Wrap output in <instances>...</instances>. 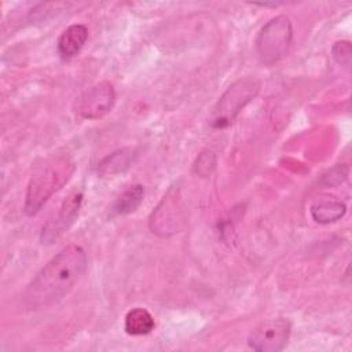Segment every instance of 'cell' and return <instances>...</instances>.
Returning a JSON list of instances; mask_svg holds the SVG:
<instances>
[{"label":"cell","instance_id":"cell-13","mask_svg":"<svg viewBox=\"0 0 352 352\" xmlns=\"http://www.w3.org/2000/svg\"><path fill=\"white\" fill-rule=\"evenodd\" d=\"M331 54H333V58L337 63H340L342 66H346V67L351 65L352 48H351L349 41H337V43H334V45L331 48Z\"/></svg>","mask_w":352,"mask_h":352},{"label":"cell","instance_id":"cell-5","mask_svg":"<svg viewBox=\"0 0 352 352\" xmlns=\"http://www.w3.org/2000/svg\"><path fill=\"white\" fill-rule=\"evenodd\" d=\"M290 320L283 316L271 318L258 323L248 337V344L257 352H279L289 341Z\"/></svg>","mask_w":352,"mask_h":352},{"label":"cell","instance_id":"cell-11","mask_svg":"<svg viewBox=\"0 0 352 352\" xmlns=\"http://www.w3.org/2000/svg\"><path fill=\"white\" fill-rule=\"evenodd\" d=\"M155 326L153 315L144 308H133L125 315L124 329L129 336L148 334Z\"/></svg>","mask_w":352,"mask_h":352},{"label":"cell","instance_id":"cell-4","mask_svg":"<svg viewBox=\"0 0 352 352\" xmlns=\"http://www.w3.org/2000/svg\"><path fill=\"white\" fill-rule=\"evenodd\" d=\"M293 41V26L286 15L271 18L258 32L256 51L260 60L272 65L283 58Z\"/></svg>","mask_w":352,"mask_h":352},{"label":"cell","instance_id":"cell-14","mask_svg":"<svg viewBox=\"0 0 352 352\" xmlns=\"http://www.w3.org/2000/svg\"><path fill=\"white\" fill-rule=\"evenodd\" d=\"M348 173V168L344 165H338L336 168H333L331 170H329L330 176H324V180H327V184L333 186V184H338L341 183Z\"/></svg>","mask_w":352,"mask_h":352},{"label":"cell","instance_id":"cell-6","mask_svg":"<svg viewBox=\"0 0 352 352\" xmlns=\"http://www.w3.org/2000/svg\"><path fill=\"white\" fill-rule=\"evenodd\" d=\"M116 102V91L107 81L87 88L73 104L74 114L81 120H98L107 114Z\"/></svg>","mask_w":352,"mask_h":352},{"label":"cell","instance_id":"cell-2","mask_svg":"<svg viewBox=\"0 0 352 352\" xmlns=\"http://www.w3.org/2000/svg\"><path fill=\"white\" fill-rule=\"evenodd\" d=\"M74 162L67 155H52L33 172L25 195L23 210L26 214H36L41 206L59 191L74 173Z\"/></svg>","mask_w":352,"mask_h":352},{"label":"cell","instance_id":"cell-12","mask_svg":"<svg viewBox=\"0 0 352 352\" xmlns=\"http://www.w3.org/2000/svg\"><path fill=\"white\" fill-rule=\"evenodd\" d=\"M144 188L142 184H133L128 187L113 204L111 212L114 214H129L135 212L143 202Z\"/></svg>","mask_w":352,"mask_h":352},{"label":"cell","instance_id":"cell-7","mask_svg":"<svg viewBox=\"0 0 352 352\" xmlns=\"http://www.w3.org/2000/svg\"><path fill=\"white\" fill-rule=\"evenodd\" d=\"M81 202H82V192L80 191L78 192L74 191L66 198L56 217H54L51 221H48L43 227V231L40 235V241L43 245L54 243L56 239H59L63 235V232L69 230V227L74 223L78 214Z\"/></svg>","mask_w":352,"mask_h":352},{"label":"cell","instance_id":"cell-8","mask_svg":"<svg viewBox=\"0 0 352 352\" xmlns=\"http://www.w3.org/2000/svg\"><path fill=\"white\" fill-rule=\"evenodd\" d=\"M87 38H88V29L85 25L77 23V25L69 26L67 29H65L60 33V36L56 41L58 54L63 59L73 58L74 55H77L81 51Z\"/></svg>","mask_w":352,"mask_h":352},{"label":"cell","instance_id":"cell-10","mask_svg":"<svg viewBox=\"0 0 352 352\" xmlns=\"http://www.w3.org/2000/svg\"><path fill=\"white\" fill-rule=\"evenodd\" d=\"M346 212L344 202L337 199H319L311 205V216L316 223L329 224L340 220Z\"/></svg>","mask_w":352,"mask_h":352},{"label":"cell","instance_id":"cell-9","mask_svg":"<svg viewBox=\"0 0 352 352\" xmlns=\"http://www.w3.org/2000/svg\"><path fill=\"white\" fill-rule=\"evenodd\" d=\"M136 155L138 154H136L135 148H131V147L120 148V150L109 154L107 157H104L98 164L96 170H98V173L104 175V176L122 173L133 164Z\"/></svg>","mask_w":352,"mask_h":352},{"label":"cell","instance_id":"cell-1","mask_svg":"<svg viewBox=\"0 0 352 352\" xmlns=\"http://www.w3.org/2000/svg\"><path fill=\"white\" fill-rule=\"evenodd\" d=\"M87 254L78 245H67L56 253L32 279L23 293L28 308H45L60 301L81 279Z\"/></svg>","mask_w":352,"mask_h":352},{"label":"cell","instance_id":"cell-3","mask_svg":"<svg viewBox=\"0 0 352 352\" xmlns=\"http://www.w3.org/2000/svg\"><path fill=\"white\" fill-rule=\"evenodd\" d=\"M260 81L256 77H241L234 81L217 100L209 116V124L214 129L230 126L241 110L256 98L260 91Z\"/></svg>","mask_w":352,"mask_h":352}]
</instances>
